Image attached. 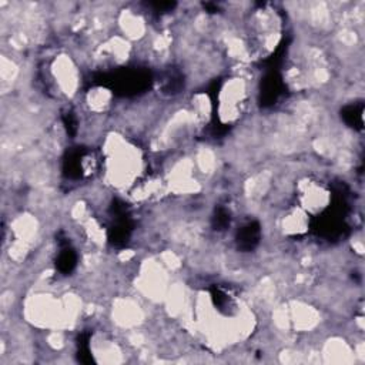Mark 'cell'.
Returning a JSON list of instances; mask_svg holds the SVG:
<instances>
[{
    "mask_svg": "<svg viewBox=\"0 0 365 365\" xmlns=\"http://www.w3.org/2000/svg\"><path fill=\"white\" fill-rule=\"evenodd\" d=\"M245 98V91H244V84L238 78L234 81H230L224 86L221 90L220 96V110H221V117L225 121H231L238 117L242 104Z\"/></svg>",
    "mask_w": 365,
    "mask_h": 365,
    "instance_id": "6da1fadb",
    "label": "cell"
},
{
    "mask_svg": "<svg viewBox=\"0 0 365 365\" xmlns=\"http://www.w3.org/2000/svg\"><path fill=\"white\" fill-rule=\"evenodd\" d=\"M301 200L302 204L307 210L311 211H317L325 207L327 202V194L322 191L321 187L312 184V182H307L304 187H301Z\"/></svg>",
    "mask_w": 365,
    "mask_h": 365,
    "instance_id": "7a4b0ae2",
    "label": "cell"
}]
</instances>
